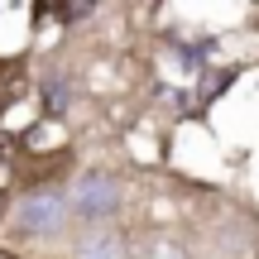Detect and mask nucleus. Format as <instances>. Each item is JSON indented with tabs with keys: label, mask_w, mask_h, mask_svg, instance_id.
<instances>
[{
	"label": "nucleus",
	"mask_w": 259,
	"mask_h": 259,
	"mask_svg": "<svg viewBox=\"0 0 259 259\" xmlns=\"http://www.w3.org/2000/svg\"><path fill=\"white\" fill-rule=\"evenodd\" d=\"M48 106H53V115L67 106V92H63V82H58V77H48Z\"/></svg>",
	"instance_id": "4"
},
{
	"label": "nucleus",
	"mask_w": 259,
	"mask_h": 259,
	"mask_svg": "<svg viewBox=\"0 0 259 259\" xmlns=\"http://www.w3.org/2000/svg\"><path fill=\"white\" fill-rule=\"evenodd\" d=\"M0 211H5V197H0Z\"/></svg>",
	"instance_id": "6"
},
{
	"label": "nucleus",
	"mask_w": 259,
	"mask_h": 259,
	"mask_svg": "<svg viewBox=\"0 0 259 259\" xmlns=\"http://www.w3.org/2000/svg\"><path fill=\"white\" fill-rule=\"evenodd\" d=\"M0 259H10V254H5V250H0Z\"/></svg>",
	"instance_id": "7"
},
{
	"label": "nucleus",
	"mask_w": 259,
	"mask_h": 259,
	"mask_svg": "<svg viewBox=\"0 0 259 259\" xmlns=\"http://www.w3.org/2000/svg\"><path fill=\"white\" fill-rule=\"evenodd\" d=\"M115 192H120V187H115L111 173H82L72 183V211L87 216V221H101V216H111L115 202H120Z\"/></svg>",
	"instance_id": "2"
},
{
	"label": "nucleus",
	"mask_w": 259,
	"mask_h": 259,
	"mask_svg": "<svg viewBox=\"0 0 259 259\" xmlns=\"http://www.w3.org/2000/svg\"><path fill=\"white\" fill-rule=\"evenodd\" d=\"M63 15H67V19H82V15H92V0H63Z\"/></svg>",
	"instance_id": "5"
},
{
	"label": "nucleus",
	"mask_w": 259,
	"mask_h": 259,
	"mask_svg": "<svg viewBox=\"0 0 259 259\" xmlns=\"http://www.w3.org/2000/svg\"><path fill=\"white\" fill-rule=\"evenodd\" d=\"M19 231L24 235H38V240H53V235H63L67 226V197L48 192V187H38V192H24L19 197Z\"/></svg>",
	"instance_id": "1"
},
{
	"label": "nucleus",
	"mask_w": 259,
	"mask_h": 259,
	"mask_svg": "<svg viewBox=\"0 0 259 259\" xmlns=\"http://www.w3.org/2000/svg\"><path fill=\"white\" fill-rule=\"evenodd\" d=\"M72 254L77 259H125V240L115 231H96V235H82Z\"/></svg>",
	"instance_id": "3"
}]
</instances>
